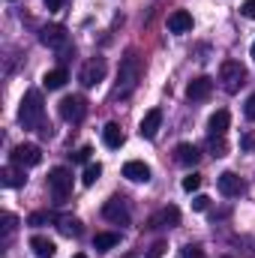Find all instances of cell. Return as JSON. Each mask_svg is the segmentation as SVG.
<instances>
[{"instance_id": "obj_18", "label": "cell", "mask_w": 255, "mask_h": 258, "mask_svg": "<svg viewBox=\"0 0 255 258\" xmlns=\"http://www.w3.org/2000/svg\"><path fill=\"white\" fill-rule=\"evenodd\" d=\"M174 159H177L180 165H195V162L201 159V153H198V147H195V144L183 141V144H177V147H174Z\"/></svg>"}, {"instance_id": "obj_36", "label": "cell", "mask_w": 255, "mask_h": 258, "mask_svg": "<svg viewBox=\"0 0 255 258\" xmlns=\"http://www.w3.org/2000/svg\"><path fill=\"white\" fill-rule=\"evenodd\" d=\"M123 258H138V255H135V252H126V255H123Z\"/></svg>"}, {"instance_id": "obj_13", "label": "cell", "mask_w": 255, "mask_h": 258, "mask_svg": "<svg viewBox=\"0 0 255 258\" xmlns=\"http://www.w3.org/2000/svg\"><path fill=\"white\" fill-rule=\"evenodd\" d=\"M123 177L132 183H147L150 180V165H144L141 159H129L123 165Z\"/></svg>"}, {"instance_id": "obj_3", "label": "cell", "mask_w": 255, "mask_h": 258, "mask_svg": "<svg viewBox=\"0 0 255 258\" xmlns=\"http://www.w3.org/2000/svg\"><path fill=\"white\" fill-rule=\"evenodd\" d=\"M219 81H222V87L228 93H237L246 84V66L240 63V60H225V63L219 66Z\"/></svg>"}, {"instance_id": "obj_10", "label": "cell", "mask_w": 255, "mask_h": 258, "mask_svg": "<svg viewBox=\"0 0 255 258\" xmlns=\"http://www.w3.org/2000/svg\"><path fill=\"white\" fill-rule=\"evenodd\" d=\"M39 39H42V45H48V48H63L66 45V27L63 24H45V27L39 30Z\"/></svg>"}, {"instance_id": "obj_26", "label": "cell", "mask_w": 255, "mask_h": 258, "mask_svg": "<svg viewBox=\"0 0 255 258\" xmlns=\"http://www.w3.org/2000/svg\"><path fill=\"white\" fill-rule=\"evenodd\" d=\"M210 150H213V156H225V153H228L225 138H222V135H210Z\"/></svg>"}, {"instance_id": "obj_14", "label": "cell", "mask_w": 255, "mask_h": 258, "mask_svg": "<svg viewBox=\"0 0 255 258\" xmlns=\"http://www.w3.org/2000/svg\"><path fill=\"white\" fill-rule=\"evenodd\" d=\"M159 126H162V108H150V111L144 114V120H141L138 132H141V138H156Z\"/></svg>"}, {"instance_id": "obj_4", "label": "cell", "mask_w": 255, "mask_h": 258, "mask_svg": "<svg viewBox=\"0 0 255 258\" xmlns=\"http://www.w3.org/2000/svg\"><path fill=\"white\" fill-rule=\"evenodd\" d=\"M48 186H51L54 201H57V204H63L66 198H69V192H72V171L63 168V165L51 168V171H48Z\"/></svg>"}, {"instance_id": "obj_27", "label": "cell", "mask_w": 255, "mask_h": 258, "mask_svg": "<svg viewBox=\"0 0 255 258\" xmlns=\"http://www.w3.org/2000/svg\"><path fill=\"white\" fill-rule=\"evenodd\" d=\"M198 186H201V174H186V177H183V189H186V192H195Z\"/></svg>"}, {"instance_id": "obj_39", "label": "cell", "mask_w": 255, "mask_h": 258, "mask_svg": "<svg viewBox=\"0 0 255 258\" xmlns=\"http://www.w3.org/2000/svg\"><path fill=\"white\" fill-rule=\"evenodd\" d=\"M222 258H228V255H222Z\"/></svg>"}, {"instance_id": "obj_22", "label": "cell", "mask_w": 255, "mask_h": 258, "mask_svg": "<svg viewBox=\"0 0 255 258\" xmlns=\"http://www.w3.org/2000/svg\"><path fill=\"white\" fill-rule=\"evenodd\" d=\"M117 243H120V234H114V231H102V234L93 237V249H96V252H108V249H114Z\"/></svg>"}, {"instance_id": "obj_35", "label": "cell", "mask_w": 255, "mask_h": 258, "mask_svg": "<svg viewBox=\"0 0 255 258\" xmlns=\"http://www.w3.org/2000/svg\"><path fill=\"white\" fill-rule=\"evenodd\" d=\"M63 3H66V0H45V9H51V12H54V9H60Z\"/></svg>"}, {"instance_id": "obj_19", "label": "cell", "mask_w": 255, "mask_h": 258, "mask_svg": "<svg viewBox=\"0 0 255 258\" xmlns=\"http://www.w3.org/2000/svg\"><path fill=\"white\" fill-rule=\"evenodd\" d=\"M66 81H69V72H66L63 66H57V69H51V72L42 75V84H45L48 90H60Z\"/></svg>"}, {"instance_id": "obj_21", "label": "cell", "mask_w": 255, "mask_h": 258, "mask_svg": "<svg viewBox=\"0 0 255 258\" xmlns=\"http://www.w3.org/2000/svg\"><path fill=\"white\" fill-rule=\"evenodd\" d=\"M24 171H15V168H0V183L6 186V189H18V186H24Z\"/></svg>"}, {"instance_id": "obj_28", "label": "cell", "mask_w": 255, "mask_h": 258, "mask_svg": "<svg viewBox=\"0 0 255 258\" xmlns=\"http://www.w3.org/2000/svg\"><path fill=\"white\" fill-rule=\"evenodd\" d=\"M15 225H18V219H15L12 213H3V234H12Z\"/></svg>"}, {"instance_id": "obj_30", "label": "cell", "mask_w": 255, "mask_h": 258, "mask_svg": "<svg viewBox=\"0 0 255 258\" xmlns=\"http://www.w3.org/2000/svg\"><path fill=\"white\" fill-rule=\"evenodd\" d=\"M90 153H93L90 147H81V150H75V153H72V159H75V162H87V159H90Z\"/></svg>"}, {"instance_id": "obj_33", "label": "cell", "mask_w": 255, "mask_h": 258, "mask_svg": "<svg viewBox=\"0 0 255 258\" xmlns=\"http://www.w3.org/2000/svg\"><path fill=\"white\" fill-rule=\"evenodd\" d=\"M183 258H204V252H201V249H198V246H183Z\"/></svg>"}, {"instance_id": "obj_6", "label": "cell", "mask_w": 255, "mask_h": 258, "mask_svg": "<svg viewBox=\"0 0 255 258\" xmlns=\"http://www.w3.org/2000/svg\"><path fill=\"white\" fill-rule=\"evenodd\" d=\"M102 216L108 219V222H114V225H126L129 222V204L123 195H111L108 201H105V207H102Z\"/></svg>"}, {"instance_id": "obj_9", "label": "cell", "mask_w": 255, "mask_h": 258, "mask_svg": "<svg viewBox=\"0 0 255 258\" xmlns=\"http://www.w3.org/2000/svg\"><path fill=\"white\" fill-rule=\"evenodd\" d=\"M216 186H219V192L225 195V198H237V195H243V189H246V183L234 171H222L216 177Z\"/></svg>"}, {"instance_id": "obj_16", "label": "cell", "mask_w": 255, "mask_h": 258, "mask_svg": "<svg viewBox=\"0 0 255 258\" xmlns=\"http://www.w3.org/2000/svg\"><path fill=\"white\" fill-rule=\"evenodd\" d=\"M30 249H33L36 258H54V252H57L54 240H48V237H42V234H33V237H30Z\"/></svg>"}, {"instance_id": "obj_5", "label": "cell", "mask_w": 255, "mask_h": 258, "mask_svg": "<svg viewBox=\"0 0 255 258\" xmlns=\"http://www.w3.org/2000/svg\"><path fill=\"white\" fill-rule=\"evenodd\" d=\"M60 117L66 123H81L87 117V99L84 96H63L60 99Z\"/></svg>"}, {"instance_id": "obj_38", "label": "cell", "mask_w": 255, "mask_h": 258, "mask_svg": "<svg viewBox=\"0 0 255 258\" xmlns=\"http://www.w3.org/2000/svg\"><path fill=\"white\" fill-rule=\"evenodd\" d=\"M252 60H255V42H252Z\"/></svg>"}, {"instance_id": "obj_11", "label": "cell", "mask_w": 255, "mask_h": 258, "mask_svg": "<svg viewBox=\"0 0 255 258\" xmlns=\"http://www.w3.org/2000/svg\"><path fill=\"white\" fill-rule=\"evenodd\" d=\"M210 93H213V78H207V75L192 78L189 87H186V96H189L192 102H201V99H207Z\"/></svg>"}, {"instance_id": "obj_1", "label": "cell", "mask_w": 255, "mask_h": 258, "mask_svg": "<svg viewBox=\"0 0 255 258\" xmlns=\"http://www.w3.org/2000/svg\"><path fill=\"white\" fill-rule=\"evenodd\" d=\"M141 72H144V66H141L138 51H126V57L120 60V69H117V87H114V96L126 99L129 93L138 87V81H141Z\"/></svg>"}, {"instance_id": "obj_24", "label": "cell", "mask_w": 255, "mask_h": 258, "mask_svg": "<svg viewBox=\"0 0 255 258\" xmlns=\"http://www.w3.org/2000/svg\"><path fill=\"white\" fill-rule=\"evenodd\" d=\"M99 177H102V165H99V162H90V165L84 168V177H81V183H84V186H93Z\"/></svg>"}, {"instance_id": "obj_25", "label": "cell", "mask_w": 255, "mask_h": 258, "mask_svg": "<svg viewBox=\"0 0 255 258\" xmlns=\"http://www.w3.org/2000/svg\"><path fill=\"white\" fill-rule=\"evenodd\" d=\"M54 216L51 213H45V210H36V213H30L27 216V225H33V228H39V225H48Z\"/></svg>"}, {"instance_id": "obj_37", "label": "cell", "mask_w": 255, "mask_h": 258, "mask_svg": "<svg viewBox=\"0 0 255 258\" xmlns=\"http://www.w3.org/2000/svg\"><path fill=\"white\" fill-rule=\"evenodd\" d=\"M72 258H87V255H84V252H78V255H72Z\"/></svg>"}, {"instance_id": "obj_15", "label": "cell", "mask_w": 255, "mask_h": 258, "mask_svg": "<svg viewBox=\"0 0 255 258\" xmlns=\"http://www.w3.org/2000/svg\"><path fill=\"white\" fill-rule=\"evenodd\" d=\"M168 30L177 33V36H180V33H189L192 30V15L186 9H174V12L168 15Z\"/></svg>"}, {"instance_id": "obj_8", "label": "cell", "mask_w": 255, "mask_h": 258, "mask_svg": "<svg viewBox=\"0 0 255 258\" xmlns=\"http://www.w3.org/2000/svg\"><path fill=\"white\" fill-rule=\"evenodd\" d=\"M81 84L84 87H96L102 78H105V60L102 57H93V60H87V63L81 66Z\"/></svg>"}, {"instance_id": "obj_23", "label": "cell", "mask_w": 255, "mask_h": 258, "mask_svg": "<svg viewBox=\"0 0 255 258\" xmlns=\"http://www.w3.org/2000/svg\"><path fill=\"white\" fill-rule=\"evenodd\" d=\"M57 228H60L63 237H78V234H81V219H75V216H60V219H57Z\"/></svg>"}, {"instance_id": "obj_20", "label": "cell", "mask_w": 255, "mask_h": 258, "mask_svg": "<svg viewBox=\"0 0 255 258\" xmlns=\"http://www.w3.org/2000/svg\"><path fill=\"white\" fill-rule=\"evenodd\" d=\"M102 141H105V147H111V150H117L123 141H126V135H123V129L117 126V123H108V126L102 129Z\"/></svg>"}, {"instance_id": "obj_31", "label": "cell", "mask_w": 255, "mask_h": 258, "mask_svg": "<svg viewBox=\"0 0 255 258\" xmlns=\"http://www.w3.org/2000/svg\"><path fill=\"white\" fill-rule=\"evenodd\" d=\"M207 201H210L207 195H195L192 198V210H207Z\"/></svg>"}, {"instance_id": "obj_2", "label": "cell", "mask_w": 255, "mask_h": 258, "mask_svg": "<svg viewBox=\"0 0 255 258\" xmlns=\"http://www.w3.org/2000/svg\"><path fill=\"white\" fill-rule=\"evenodd\" d=\"M18 120L24 129H42L45 123V105H42V93L39 90H27L18 108Z\"/></svg>"}, {"instance_id": "obj_34", "label": "cell", "mask_w": 255, "mask_h": 258, "mask_svg": "<svg viewBox=\"0 0 255 258\" xmlns=\"http://www.w3.org/2000/svg\"><path fill=\"white\" fill-rule=\"evenodd\" d=\"M243 114H246L249 120H255V93L249 96V99H246V108H243Z\"/></svg>"}, {"instance_id": "obj_32", "label": "cell", "mask_w": 255, "mask_h": 258, "mask_svg": "<svg viewBox=\"0 0 255 258\" xmlns=\"http://www.w3.org/2000/svg\"><path fill=\"white\" fill-rule=\"evenodd\" d=\"M162 255H165V243H153L150 252H147V258H162Z\"/></svg>"}, {"instance_id": "obj_12", "label": "cell", "mask_w": 255, "mask_h": 258, "mask_svg": "<svg viewBox=\"0 0 255 258\" xmlns=\"http://www.w3.org/2000/svg\"><path fill=\"white\" fill-rule=\"evenodd\" d=\"M174 225H180V210H177L174 204L162 207V210L150 219V228H174Z\"/></svg>"}, {"instance_id": "obj_29", "label": "cell", "mask_w": 255, "mask_h": 258, "mask_svg": "<svg viewBox=\"0 0 255 258\" xmlns=\"http://www.w3.org/2000/svg\"><path fill=\"white\" fill-rule=\"evenodd\" d=\"M240 15H243V18H255V0H243Z\"/></svg>"}, {"instance_id": "obj_17", "label": "cell", "mask_w": 255, "mask_h": 258, "mask_svg": "<svg viewBox=\"0 0 255 258\" xmlns=\"http://www.w3.org/2000/svg\"><path fill=\"white\" fill-rule=\"evenodd\" d=\"M228 123H231V114H228L225 108H219V111L210 114V120H207V132H210V135H225V132H228Z\"/></svg>"}, {"instance_id": "obj_7", "label": "cell", "mask_w": 255, "mask_h": 258, "mask_svg": "<svg viewBox=\"0 0 255 258\" xmlns=\"http://www.w3.org/2000/svg\"><path fill=\"white\" fill-rule=\"evenodd\" d=\"M9 156H12V162L21 165V168H33V165L42 162V150H39L36 144H18V147H12Z\"/></svg>"}]
</instances>
